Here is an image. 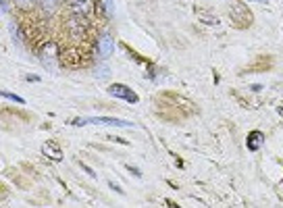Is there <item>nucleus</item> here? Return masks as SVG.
I'll list each match as a JSON object with an SVG mask.
<instances>
[{
	"label": "nucleus",
	"mask_w": 283,
	"mask_h": 208,
	"mask_svg": "<svg viewBox=\"0 0 283 208\" xmlns=\"http://www.w3.org/2000/svg\"><path fill=\"white\" fill-rule=\"evenodd\" d=\"M73 125H108V127H131L129 121L115 119V117H90V119H75Z\"/></svg>",
	"instance_id": "f257e3e1"
},
{
	"label": "nucleus",
	"mask_w": 283,
	"mask_h": 208,
	"mask_svg": "<svg viewBox=\"0 0 283 208\" xmlns=\"http://www.w3.org/2000/svg\"><path fill=\"white\" fill-rule=\"evenodd\" d=\"M113 48H115V40H113L111 32H102L98 36V40H96V57L98 58H108L113 55Z\"/></svg>",
	"instance_id": "f03ea898"
},
{
	"label": "nucleus",
	"mask_w": 283,
	"mask_h": 208,
	"mask_svg": "<svg viewBox=\"0 0 283 208\" xmlns=\"http://www.w3.org/2000/svg\"><path fill=\"white\" fill-rule=\"evenodd\" d=\"M108 94L119 98V100H125V102H131V104H136L140 100L136 92L129 90L127 86H123V83H113V86H108Z\"/></svg>",
	"instance_id": "7ed1b4c3"
},
{
	"label": "nucleus",
	"mask_w": 283,
	"mask_h": 208,
	"mask_svg": "<svg viewBox=\"0 0 283 208\" xmlns=\"http://www.w3.org/2000/svg\"><path fill=\"white\" fill-rule=\"evenodd\" d=\"M67 2H69V9L73 11V15L85 17L90 13V0H67Z\"/></svg>",
	"instance_id": "20e7f679"
},
{
	"label": "nucleus",
	"mask_w": 283,
	"mask_h": 208,
	"mask_svg": "<svg viewBox=\"0 0 283 208\" xmlns=\"http://www.w3.org/2000/svg\"><path fill=\"white\" fill-rule=\"evenodd\" d=\"M42 152H44L50 160H57V163H59V160H62V150L59 148L57 142H46L44 148H42Z\"/></svg>",
	"instance_id": "39448f33"
},
{
	"label": "nucleus",
	"mask_w": 283,
	"mask_h": 208,
	"mask_svg": "<svg viewBox=\"0 0 283 208\" xmlns=\"http://www.w3.org/2000/svg\"><path fill=\"white\" fill-rule=\"evenodd\" d=\"M248 150L250 152H256V150H261L263 148V144H264V133L263 132H252L248 135Z\"/></svg>",
	"instance_id": "423d86ee"
},
{
	"label": "nucleus",
	"mask_w": 283,
	"mask_h": 208,
	"mask_svg": "<svg viewBox=\"0 0 283 208\" xmlns=\"http://www.w3.org/2000/svg\"><path fill=\"white\" fill-rule=\"evenodd\" d=\"M40 58H42L44 67L50 69V58L57 63V46H54V44H46L44 48H42V52H40Z\"/></svg>",
	"instance_id": "0eeeda50"
},
{
	"label": "nucleus",
	"mask_w": 283,
	"mask_h": 208,
	"mask_svg": "<svg viewBox=\"0 0 283 208\" xmlns=\"http://www.w3.org/2000/svg\"><path fill=\"white\" fill-rule=\"evenodd\" d=\"M38 4H40V9H42L44 13H52L54 9H57L59 0H38Z\"/></svg>",
	"instance_id": "6e6552de"
},
{
	"label": "nucleus",
	"mask_w": 283,
	"mask_h": 208,
	"mask_svg": "<svg viewBox=\"0 0 283 208\" xmlns=\"http://www.w3.org/2000/svg\"><path fill=\"white\" fill-rule=\"evenodd\" d=\"M98 4H100V11L106 15V17H113V0H98Z\"/></svg>",
	"instance_id": "1a4fd4ad"
},
{
	"label": "nucleus",
	"mask_w": 283,
	"mask_h": 208,
	"mask_svg": "<svg viewBox=\"0 0 283 208\" xmlns=\"http://www.w3.org/2000/svg\"><path fill=\"white\" fill-rule=\"evenodd\" d=\"M2 98L11 100V102H17V104H25V100H23L21 96H17V94H11V92H2Z\"/></svg>",
	"instance_id": "9d476101"
},
{
	"label": "nucleus",
	"mask_w": 283,
	"mask_h": 208,
	"mask_svg": "<svg viewBox=\"0 0 283 208\" xmlns=\"http://www.w3.org/2000/svg\"><path fill=\"white\" fill-rule=\"evenodd\" d=\"M15 4H17L19 9H23V11H29L31 6H34V0H15Z\"/></svg>",
	"instance_id": "9b49d317"
},
{
	"label": "nucleus",
	"mask_w": 283,
	"mask_h": 208,
	"mask_svg": "<svg viewBox=\"0 0 283 208\" xmlns=\"http://www.w3.org/2000/svg\"><path fill=\"white\" fill-rule=\"evenodd\" d=\"M81 169H83V171H85V173H88L90 177H96V173H94V171H92V169H90V167H85V165H81Z\"/></svg>",
	"instance_id": "f8f14e48"
},
{
	"label": "nucleus",
	"mask_w": 283,
	"mask_h": 208,
	"mask_svg": "<svg viewBox=\"0 0 283 208\" xmlns=\"http://www.w3.org/2000/svg\"><path fill=\"white\" fill-rule=\"evenodd\" d=\"M27 81H40V77H38V75H27Z\"/></svg>",
	"instance_id": "ddd939ff"
},
{
	"label": "nucleus",
	"mask_w": 283,
	"mask_h": 208,
	"mask_svg": "<svg viewBox=\"0 0 283 208\" xmlns=\"http://www.w3.org/2000/svg\"><path fill=\"white\" fill-rule=\"evenodd\" d=\"M108 186H111V188H113V189H117V191H119V194H123V189H121V188H119V186H115V183H108Z\"/></svg>",
	"instance_id": "4468645a"
},
{
	"label": "nucleus",
	"mask_w": 283,
	"mask_h": 208,
	"mask_svg": "<svg viewBox=\"0 0 283 208\" xmlns=\"http://www.w3.org/2000/svg\"><path fill=\"white\" fill-rule=\"evenodd\" d=\"M254 2H266V0H254Z\"/></svg>",
	"instance_id": "2eb2a0df"
}]
</instances>
